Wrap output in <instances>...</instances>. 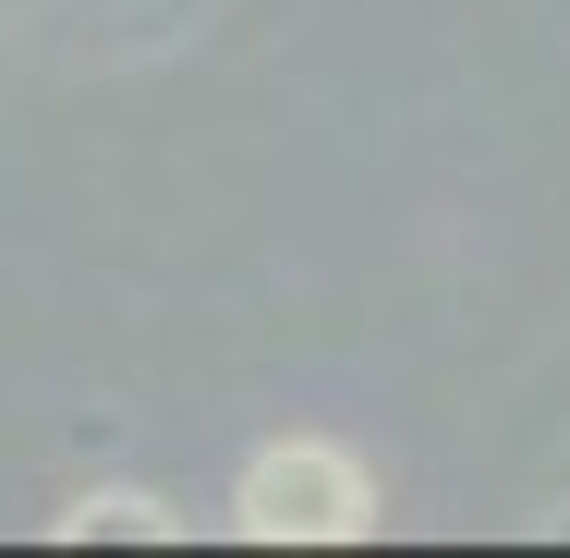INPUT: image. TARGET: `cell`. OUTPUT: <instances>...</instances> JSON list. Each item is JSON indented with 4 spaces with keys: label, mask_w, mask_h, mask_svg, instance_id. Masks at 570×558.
<instances>
[{
    "label": "cell",
    "mask_w": 570,
    "mask_h": 558,
    "mask_svg": "<svg viewBox=\"0 0 570 558\" xmlns=\"http://www.w3.org/2000/svg\"><path fill=\"white\" fill-rule=\"evenodd\" d=\"M230 522H243L255 547H352V535L376 522V473H364L341 438H279V449L243 461Z\"/></svg>",
    "instance_id": "6da1fadb"
},
{
    "label": "cell",
    "mask_w": 570,
    "mask_h": 558,
    "mask_svg": "<svg viewBox=\"0 0 570 558\" xmlns=\"http://www.w3.org/2000/svg\"><path fill=\"white\" fill-rule=\"evenodd\" d=\"M49 535H61V547H98V535H110V547H170L183 522H170L158 498H134V486H110V498H73V510H61Z\"/></svg>",
    "instance_id": "7a4b0ae2"
}]
</instances>
